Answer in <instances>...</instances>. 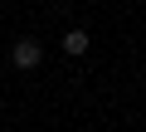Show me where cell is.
Returning a JSON list of instances; mask_svg holds the SVG:
<instances>
[{"label":"cell","mask_w":146,"mask_h":132,"mask_svg":"<svg viewBox=\"0 0 146 132\" xmlns=\"http://www.w3.org/2000/svg\"><path fill=\"white\" fill-rule=\"evenodd\" d=\"M39 59H44V44H39V39H20V44L10 49V64H15L20 74H29V69H39Z\"/></svg>","instance_id":"cell-1"},{"label":"cell","mask_w":146,"mask_h":132,"mask_svg":"<svg viewBox=\"0 0 146 132\" xmlns=\"http://www.w3.org/2000/svg\"><path fill=\"white\" fill-rule=\"evenodd\" d=\"M88 44H93V39H88V29H68V34H63V54H73V59L88 54Z\"/></svg>","instance_id":"cell-2"}]
</instances>
